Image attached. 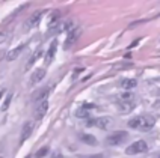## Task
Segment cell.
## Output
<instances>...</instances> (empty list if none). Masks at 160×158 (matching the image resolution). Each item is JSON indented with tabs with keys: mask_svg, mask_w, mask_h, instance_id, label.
<instances>
[{
	"mask_svg": "<svg viewBox=\"0 0 160 158\" xmlns=\"http://www.w3.org/2000/svg\"><path fill=\"white\" fill-rule=\"evenodd\" d=\"M156 123V117L151 114H143V116H134L128 121V127L133 130L141 131H150Z\"/></svg>",
	"mask_w": 160,
	"mask_h": 158,
	"instance_id": "6da1fadb",
	"label": "cell"
},
{
	"mask_svg": "<svg viewBox=\"0 0 160 158\" xmlns=\"http://www.w3.org/2000/svg\"><path fill=\"white\" fill-rule=\"evenodd\" d=\"M127 140H128V132L127 131H113L106 137V145L118 146V145L125 143Z\"/></svg>",
	"mask_w": 160,
	"mask_h": 158,
	"instance_id": "7a4b0ae2",
	"label": "cell"
},
{
	"mask_svg": "<svg viewBox=\"0 0 160 158\" xmlns=\"http://www.w3.org/2000/svg\"><path fill=\"white\" fill-rule=\"evenodd\" d=\"M147 149H148L147 141L138 140V141H134V143H132L128 148H125V154H127V155H138V154L147 152Z\"/></svg>",
	"mask_w": 160,
	"mask_h": 158,
	"instance_id": "3957f363",
	"label": "cell"
},
{
	"mask_svg": "<svg viewBox=\"0 0 160 158\" xmlns=\"http://www.w3.org/2000/svg\"><path fill=\"white\" fill-rule=\"evenodd\" d=\"M82 32H83V29H82V26H77L72 32H70L68 33V36H67V39H65V44H63V47L68 50L70 47H72V45L76 44L77 41H79L80 35H82Z\"/></svg>",
	"mask_w": 160,
	"mask_h": 158,
	"instance_id": "277c9868",
	"label": "cell"
},
{
	"mask_svg": "<svg viewBox=\"0 0 160 158\" xmlns=\"http://www.w3.org/2000/svg\"><path fill=\"white\" fill-rule=\"evenodd\" d=\"M112 117H109V116H101V117H98V119H94V121H89L88 125L89 127H92V125H95L97 128L100 130H107L110 125H112Z\"/></svg>",
	"mask_w": 160,
	"mask_h": 158,
	"instance_id": "5b68a950",
	"label": "cell"
},
{
	"mask_svg": "<svg viewBox=\"0 0 160 158\" xmlns=\"http://www.w3.org/2000/svg\"><path fill=\"white\" fill-rule=\"evenodd\" d=\"M33 128H35V123L33 121H27L24 125H23V128H21V137H20V141L23 143V141H26L29 137H30V134L33 131Z\"/></svg>",
	"mask_w": 160,
	"mask_h": 158,
	"instance_id": "8992f818",
	"label": "cell"
},
{
	"mask_svg": "<svg viewBox=\"0 0 160 158\" xmlns=\"http://www.w3.org/2000/svg\"><path fill=\"white\" fill-rule=\"evenodd\" d=\"M45 74H47V71H45V68H38V69H35L33 72H32V75H30V86H35V84H38L41 80L45 77Z\"/></svg>",
	"mask_w": 160,
	"mask_h": 158,
	"instance_id": "52a82bcc",
	"label": "cell"
},
{
	"mask_svg": "<svg viewBox=\"0 0 160 158\" xmlns=\"http://www.w3.org/2000/svg\"><path fill=\"white\" fill-rule=\"evenodd\" d=\"M41 17H42V12H35L33 15H30V17H29V20L26 21V24H24L26 30H29V29H33V27H38L39 21H41Z\"/></svg>",
	"mask_w": 160,
	"mask_h": 158,
	"instance_id": "ba28073f",
	"label": "cell"
},
{
	"mask_svg": "<svg viewBox=\"0 0 160 158\" xmlns=\"http://www.w3.org/2000/svg\"><path fill=\"white\" fill-rule=\"evenodd\" d=\"M56 47H58V41H53L52 45H50V48L47 50V54H45V59H44V65L45 66H48L54 59V54H56Z\"/></svg>",
	"mask_w": 160,
	"mask_h": 158,
	"instance_id": "9c48e42d",
	"label": "cell"
},
{
	"mask_svg": "<svg viewBox=\"0 0 160 158\" xmlns=\"http://www.w3.org/2000/svg\"><path fill=\"white\" fill-rule=\"evenodd\" d=\"M47 110H48V103H47V99L42 101V103H39L38 107H36V113H35V117L36 119H42L47 113Z\"/></svg>",
	"mask_w": 160,
	"mask_h": 158,
	"instance_id": "30bf717a",
	"label": "cell"
},
{
	"mask_svg": "<svg viewBox=\"0 0 160 158\" xmlns=\"http://www.w3.org/2000/svg\"><path fill=\"white\" fill-rule=\"evenodd\" d=\"M63 21H59V23H56V24H52V26H48V30H47V36H54L58 35L59 32H62L63 30Z\"/></svg>",
	"mask_w": 160,
	"mask_h": 158,
	"instance_id": "8fae6325",
	"label": "cell"
},
{
	"mask_svg": "<svg viewBox=\"0 0 160 158\" xmlns=\"http://www.w3.org/2000/svg\"><path fill=\"white\" fill-rule=\"evenodd\" d=\"M79 139L83 143H86V145H91V146H95L98 141H97V139L92 136V134H88V132H80L79 134Z\"/></svg>",
	"mask_w": 160,
	"mask_h": 158,
	"instance_id": "7c38bea8",
	"label": "cell"
},
{
	"mask_svg": "<svg viewBox=\"0 0 160 158\" xmlns=\"http://www.w3.org/2000/svg\"><path fill=\"white\" fill-rule=\"evenodd\" d=\"M24 48H26V47H24V45H18L17 48H14V50H11V51L8 53V56H6V59H8L9 62L15 60V59H17L18 56H20V54H21V51H23V50H24Z\"/></svg>",
	"mask_w": 160,
	"mask_h": 158,
	"instance_id": "4fadbf2b",
	"label": "cell"
},
{
	"mask_svg": "<svg viewBox=\"0 0 160 158\" xmlns=\"http://www.w3.org/2000/svg\"><path fill=\"white\" fill-rule=\"evenodd\" d=\"M138 86V80L136 79H124L122 81H121V88L125 89V90H132L133 88H136Z\"/></svg>",
	"mask_w": 160,
	"mask_h": 158,
	"instance_id": "5bb4252c",
	"label": "cell"
},
{
	"mask_svg": "<svg viewBox=\"0 0 160 158\" xmlns=\"http://www.w3.org/2000/svg\"><path fill=\"white\" fill-rule=\"evenodd\" d=\"M118 99H119V103H134L136 97H134L133 92H124L122 95L118 97Z\"/></svg>",
	"mask_w": 160,
	"mask_h": 158,
	"instance_id": "9a60e30c",
	"label": "cell"
},
{
	"mask_svg": "<svg viewBox=\"0 0 160 158\" xmlns=\"http://www.w3.org/2000/svg\"><path fill=\"white\" fill-rule=\"evenodd\" d=\"M42 54H44V51H42V50H38V51L33 53V56H32V57L29 59V62H27L26 69H29V68H30V66H32V65H33V63H35V62L38 60L39 57H42Z\"/></svg>",
	"mask_w": 160,
	"mask_h": 158,
	"instance_id": "2e32d148",
	"label": "cell"
},
{
	"mask_svg": "<svg viewBox=\"0 0 160 158\" xmlns=\"http://www.w3.org/2000/svg\"><path fill=\"white\" fill-rule=\"evenodd\" d=\"M48 89H44V90H41V92H38L36 95H33V99H35L36 103L39 104V103H42V101H45L47 99V97H48Z\"/></svg>",
	"mask_w": 160,
	"mask_h": 158,
	"instance_id": "e0dca14e",
	"label": "cell"
},
{
	"mask_svg": "<svg viewBox=\"0 0 160 158\" xmlns=\"http://www.w3.org/2000/svg\"><path fill=\"white\" fill-rule=\"evenodd\" d=\"M59 14H61V12H59V11H53V12H52V15H50V17H48V26H52V24H56V23H59V21H61V20H59Z\"/></svg>",
	"mask_w": 160,
	"mask_h": 158,
	"instance_id": "ac0fdd59",
	"label": "cell"
},
{
	"mask_svg": "<svg viewBox=\"0 0 160 158\" xmlns=\"http://www.w3.org/2000/svg\"><path fill=\"white\" fill-rule=\"evenodd\" d=\"M134 107V103H119V108L122 110V113H128Z\"/></svg>",
	"mask_w": 160,
	"mask_h": 158,
	"instance_id": "d6986e66",
	"label": "cell"
},
{
	"mask_svg": "<svg viewBox=\"0 0 160 158\" xmlns=\"http://www.w3.org/2000/svg\"><path fill=\"white\" fill-rule=\"evenodd\" d=\"M47 154H48V148H47V146H42V148H39V149L35 152V158H44Z\"/></svg>",
	"mask_w": 160,
	"mask_h": 158,
	"instance_id": "ffe728a7",
	"label": "cell"
},
{
	"mask_svg": "<svg viewBox=\"0 0 160 158\" xmlns=\"http://www.w3.org/2000/svg\"><path fill=\"white\" fill-rule=\"evenodd\" d=\"M11 99H12V93H8L6 98H5V101H3V104H2V112H6L8 110L9 104H11Z\"/></svg>",
	"mask_w": 160,
	"mask_h": 158,
	"instance_id": "44dd1931",
	"label": "cell"
},
{
	"mask_svg": "<svg viewBox=\"0 0 160 158\" xmlns=\"http://www.w3.org/2000/svg\"><path fill=\"white\" fill-rule=\"evenodd\" d=\"M76 116L77 117H80V119H83V117H88L89 116V110H86V108H79V110H76Z\"/></svg>",
	"mask_w": 160,
	"mask_h": 158,
	"instance_id": "7402d4cb",
	"label": "cell"
},
{
	"mask_svg": "<svg viewBox=\"0 0 160 158\" xmlns=\"http://www.w3.org/2000/svg\"><path fill=\"white\" fill-rule=\"evenodd\" d=\"M77 158H104L103 154H89V155H77Z\"/></svg>",
	"mask_w": 160,
	"mask_h": 158,
	"instance_id": "603a6c76",
	"label": "cell"
},
{
	"mask_svg": "<svg viewBox=\"0 0 160 158\" xmlns=\"http://www.w3.org/2000/svg\"><path fill=\"white\" fill-rule=\"evenodd\" d=\"M52 158H63V155L61 152H54L53 155H52Z\"/></svg>",
	"mask_w": 160,
	"mask_h": 158,
	"instance_id": "cb8c5ba5",
	"label": "cell"
},
{
	"mask_svg": "<svg viewBox=\"0 0 160 158\" xmlns=\"http://www.w3.org/2000/svg\"><path fill=\"white\" fill-rule=\"evenodd\" d=\"M138 42H139V41H134V42H132V44H130V47H128V48H133V47H136V45H138Z\"/></svg>",
	"mask_w": 160,
	"mask_h": 158,
	"instance_id": "d4e9b609",
	"label": "cell"
},
{
	"mask_svg": "<svg viewBox=\"0 0 160 158\" xmlns=\"http://www.w3.org/2000/svg\"><path fill=\"white\" fill-rule=\"evenodd\" d=\"M3 41H5V35H3V33H0V44H2Z\"/></svg>",
	"mask_w": 160,
	"mask_h": 158,
	"instance_id": "484cf974",
	"label": "cell"
},
{
	"mask_svg": "<svg viewBox=\"0 0 160 158\" xmlns=\"http://www.w3.org/2000/svg\"><path fill=\"white\" fill-rule=\"evenodd\" d=\"M3 95H5V90H0V99L3 98Z\"/></svg>",
	"mask_w": 160,
	"mask_h": 158,
	"instance_id": "4316f807",
	"label": "cell"
},
{
	"mask_svg": "<svg viewBox=\"0 0 160 158\" xmlns=\"http://www.w3.org/2000/svg\"><path fill=\"white\" fill-rule=\"evenodd\" d=\"M24 158H30V155H26V157H24Z\"/></svg>",
	"mask_w": 160,
	"mask_h": 158,
	"instance_id": "83f0119b",
	"label": "cell"
},
{
	"mask_svg": "<svg viewBox=\"0 0 160 158\" xmlns=\"http://www.w3.org/2000/svg\"><path fill=\"white\" fill-rule=\"evenodd\" d=\"M157 158H160V154H159V155H157Z\"/></svg>",
	"mask_w": 160,
	"mask_h": 158,
	"instance_id": "f1b7e54d",
	"label": "cell"
}]
</instances>
